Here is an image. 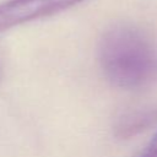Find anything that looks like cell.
Segmentation results:
<instances>
[{
    "mask_svg": "<svg viewBox=\"0 0 157 157\" xmlns=\"http://www.w3.org/2000/svg\"><path fill=\"white\" fill-rule=\"evenodd\" d=\"M83 0H6L0 4V32L67 10Z\"/></svg>",
    "mask_w": 157,
    "mask_h": 157,
    "instance_id": "7a4b0ae2",
    "label": "cell"
},
{
    "mask_svg": "<svg viewBox=\"0 0 157 157\" xmlns=\"http://www.w3.org/2000/svg\"><path fill=\"white\" fill-rule=\"evenodd\" d=\"M155 125H157V108L130 112L118 120L115 135L121 139H129Z\"/></svg>",
    "mask_w": 157,
    "mask_h": 157,
    "instance_id": "3957f363",
    "label": "cell"
},
{
    "mask_svg": "<svg viewBox=\"0 0 157 157\" xmlns=\"http://www.w3.org/2000/svg\"><path fill=\"white\" fill-rule=\"evenodd\" d=\"M134 157H157V131Z\"/></svg>",
    "mask_w": 157,
    "mask_h": 157,
    "instance_id": "277c9868",
    "label": "cell"
},
{
    "mask_svg": "<svg viewBox=\"0 0 157 157\" xmlns=\"http://www.w3.org/2000/svg\"><path fill=\"white\" fill-rule=\"evenodd\" d=\"M97 56L104 77L115 87L140 90L157 82V40L135 25L108 27L98 40Z\"/></svg>",
    "mask_w": 157,
    "mask_h": 157,
    "instance_id": "6da1fadb",
    "label": "cell"
}]
</instances>
